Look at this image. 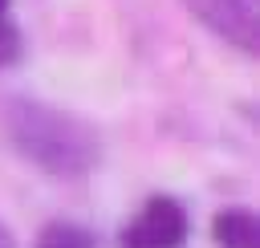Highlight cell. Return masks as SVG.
Here are the masks:
<instances>
[{"label":"cell","mask_w":260,"mask_h":248,"mask_svg":"<svg viewBox=\"0 0 260 248\" xmlns=\"http://www.w3.org/2000/svg\"><path fill=\"white\" fill-rule=\"evenodd\" d=\"M187 236H191V220L183 203L171 195H150L142 211L130 220V228H122L118 244L122 248H183Z\"/></svg>","instance_id":"obj_2"},{"label":"cell","mask_w":260,"mask_h":248,"mask_svg":"<svg viewBox=\"0 0 260 248\" xmlns=\"http://www.w3.org/2000/svg\"><path fill=\"white\" fill-rule=\"evenodd\" d=\"M16 53V33L8 28V20H0V61Z\"/></svg>","instance_id":"obj_6"},{"label":"cell","mask_w":260,"mask_h":248,"mask_svg":"<svg viewBox=\"0 0 260 248\" xmlns=\"http://www.w3.org/2000/svg\"><path fill=\"white\" fill-rule=\"evenodd\" d=\"M211 236L219 248H260V220L248 207H223L211 220Z\"/></svg>","instance_id":"obj_4"},{"label":"cell","mask_w":260,"mask_h":248,"mask_svg":"<svg viewBox=\"0 0 260 248\" xmlns=\"http://www.w3.org/2000/svg\"><path fill=\"white\" fill-rule=\"evenodd\" d=\"M4 12H8V0H0V20H4Z\"/></svg>","instance_id":"obj_8"},{"label":"cell","mask_w":260,"mask_h":248,"mask_svg":"<svg viewBox=\"0 0 260 248\" xmlns=\"http://www.w3.org/2000/svg\"><path fill=\"white\" fill-rule=\"evenodd\" d=\"M4 126H8V138L16 142V150L53 175H81L98 159V138L77 118L57 114L49 106L16 102L4 118Z\"/></svg>","instance_id":"obj_1"},{"label":"cell","mask_w":260,"mask_h":248,"mask_svg":"<svg viewBox=\"0 0 260 248\" xmlns=\"http://www.w3.org/2000/svg\"><path fill=\"white\" fill-rule=\"evenodd\" d=\"M37 248H98V240H93L89 228H81L73 220H53V224L41 228Z\"/></svg>","instance_id":"obj_5"},{"label":"cell","mask_w":260,"mask_h":248,"mask_svg":"<svg viewBox=\"0 0 260 248\" xmlns=\"http://www.w3.org/2000/svg\"><path fill=\"white\" fill-rule=\"evenodd\" d=\"M0 248H16V236H12L4 224H0Z\"/></svg>","instance_id":"obj_7"},{"label":"cell","mask_w":260,"mask_h":248,"mask_svg":"<svg viewBox=\"0 0 260 248\" xmlns=\"http://www.w3.org/2000/svg\"><path fill=\"white\" fill-rule=\"evenodd\" d=\"M211 33L228 37L240 53L260 49V28H256V0H183Z\"/></svg>","instance_id":"obj_3"}]
</instances>
